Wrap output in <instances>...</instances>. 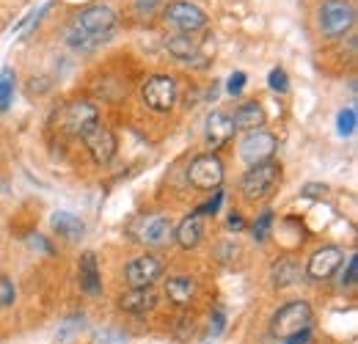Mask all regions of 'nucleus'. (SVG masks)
Masks as SVG:
<instances>
[{
  "label": "nucleus",
  "instance_id": "obj_1",
  "mask_svg": "<svg viewBox=\"0 0 358 344\" xmlns=\"http://www.w3.org/2000/svg\"><path fill=\"white\" fill-rule=\"evenodd\" d=\"M309 325H312V306L306 301L287 303L273 317V334L281 339H289L301 331H309Z\"/></svg>",
  "mask_w": 358,
  "mask_h": 344
},
{
  "label": "nucleus",
  "instance_id": "obj_2",
  "mask_svg": "<svg viewBox=\"0 0 358 344\" xmlns=\"http://www.w3.org/2000/svg\"><path fill=\"white\" fill-rule=\"evenodd\" d=\"M281 182V166L278 163H259V166H251V171H245L240 187H243V196L248 201H257V199H265L273 193V187Z\"/></svg>",
  "mask_w": 358,
  "mask_h": 344
},
{
  "label": "nucleus",
  "instance_id": "obj_3",
  "mask_svg": "<svg viewBox=\"0 0 358 344\" xmlns=\"http://www.w3.org/2000/svg\"><path fill=\"white\" fill-rule=\"evenodd\" d=\"M356 22V8L345 0H325L320 8V28L325 36L336 39L342 34H348Z\"/></svg>",
  "mask_w": 358,
  "mask_h": 344
},
{
  "label": "nucleus",
  "instance_id": "obj_4",
  "mask_svg": "<svg viewBox=\"0 0 358 344\" xmlns=\"http://www.w3.org/2000/svg\"><path fill=\"white\" fill-rule=\"evenodd\" d=\"M187 179L193 187L199 190H218L224 182V163L218 155H199L190 169H187Z\"/></svg>",
  "mask_w": 358,
  "mask_h": 344
},
{
  "label": "nucleus",
  "instance_id": "obj_5",
  "mask_svg": "<svg viewBox=\"0 0 358 344\" xmlns=\"http://www.w3.org/2000/svg\"><path fill=\"white\" fill-rule=\"evenodd\" d=\"M80 138H83L86 149L91 152L94 163H99V166H108V163L113 160V155H116V135H113L110 129L105 127V124L94 122L91 127H86L83 132H80Z\"/></svg>",
  "mask_w": 358,
  "mask_h": 344
},
{
  "label": "nucleus",
  "instance_id": "obj_6",
  "mask_svg": "<svg viewBox=\"0 0 358 344\" xmlns=\"http://www.w3.org/2000/svg\"><path fill=\"white\" fill-rule=\"evenodd\" d=\"M275 149H278L275 135H270V132H265V129H251V132L240 141V157H243L248 166L268 163Z\"/></svg>",
  "mask_w": 358,
  "mask_h": 344
},
{
  "label": "nucleus",
  "instance_id": "obj_7",
  "mask_svg": "<svg viewBox=\"0 0 358 344\" xmlns=\"http://www.w3.org/2000/svg\"><path fill=\"white\" fill-rule=\"evenodd\" d=\"M113 25H116V11L108 8V6H89V8H83V11L78 14V20H75V28H78V31H83V34H89V36H96V39H102V42H105V36L110 34Z\"/></svg>",
  "mask_w": 358,
  "mask_h": 344
},
{
  "label": "nucleus",
  "instance_id": "obj_8",
  "mask_svg": "<svg viewBox=\"0 0 358 344\" xmlns=\"http://www.w3.org/2000/svg\"><path fill=\"white\" fill-rule=\"evenodd\" d=\"M174 99H177V83L174 78L169 75H155L143 83V102L157 110V113H166L174 108Z\"/></svg>",
  "mask_w": 358,
  "mask_h": 344
},
{
  "label": "nucleus",
  "instance_id": "obj_9",
  "mask_svg": "<svg viewBox=\"0 0 358 344\" xmlns=\"http://www.w3.org/2000/svg\"><path fill=\"white\" fill-rule=\"evenodd\" d=\"M163 17H166L169 25H174V28L182 31V34H193V31H201V28L207 25V14H204L199 6L185 3V0L169 3V8H166Z\"/></svg>",
  "mask_w": 358,
  "mask_h": 344
},
{
  "label": "nucleus",
  "instance_id": "obj_10",
  "mask_svg": "<svg viewBox=\"0 0 358 344\" xmlns=\"http://www.w3.org/2000/svg\"><path fill=\"white\" fill-rule=\"evenodd\" d=\"M124 275H127V281H130L133 289H143V287H152V284L163 275V264H160L157 257H149V254H146V257L133 259V261L127 264Z\"/></svg>",
  "mask_w": 358,
  "mask_h": 344
},
{
  "label": "nucleus",
  "instance_id": "obj_11",
  "mask_svg": "<svg viewBox=\"0 0 358 344\" xmlns=\"http://www.w3.org/2000/svg\"><path fill=\"white\" fill-rule=\"evenodd\" d=\"M174 226H171V217L166 215H146L138 220V240L146 243V245H163L169 237H171Z\"/></svg>",
  "mask_w": 358,
  "mask_h": 344
},
{
  "label": "nucleus",
  "instance_id": "obj_12",
  "mask_svg": "<svg viewBox=\"0 0 358 344\" xmlns=\"http://www.w3.org/2000/svg\"><path fill=\"white\" fill-rule=\"evenodd\" d=\"M94 122H99V113H96V108L91 105V102H72L66 110H64V124L69 132H83L86 127H91Z\"/></svg>",
  "mask_w": 358,
  "mask_h": 344
},
{
  "label": "nucleus",
  "instance_id": "obj_13",
  "mask_svg": "<svg viewBox=\"0 0 358 344\" xmlns=\"http://www.w3.org/2000/svg\"><path fill=\"white\" fill-rule=\"evenodd\" d=\"M166 47H169V52H171L174 58H179L182 64H199V66H204V64H207V55L199 50L196 39H190V34L171 36V39L166 42Z\"/></svg>",
  "mask_w": 358,
  "mask_h": 344
},
{
  "label": "nucleus",
  "instance_id": "obj_14",
  "mask_svg": "<svg viewBox=\"0 0 358 344\" xmlns=\"http://www.w3.org/2000/svg\"><path fill=\"white\" fill-rule=\"evenodd\" d=\"M339 264H342V251L334 248V245H328V248L314 251L312 259H309L306 273H309L312 278H328V275H334V270H336Z\"/></svg>",
  "mask_w": 358,
  "mask_h": 344
},
{
  "label": "nucleus",
  "instance_id": "obj_15",
  "mask_svg": "<svg viewBox=\"0 0 358 344\" xmlns=\"http://www.w3.org/2000/svg\"><path fill=\"white\" fill-rule=\"evenodd\" d=\"M78 278H80V289L86 295H99L102 292V275H99V264H96V257L86 251L80 257V267H78Z\"/></svg>",
  "mask_w": 358,
  "mask_h": 344
},
{
  "label": "nucleus",
  "instance_id": "obj_16",
  "mask_svg": "<svg viewBox=\"0 0 358 344\" xmlns=\"http://www.w3.org/2000/svg\"><path fill=\"white\" fill-rule=\"evenodd\" d=\"M157 306V295L152 287H143V289H130L119 298V308L122 311H130V314H146Z\"/></svg>",
  "mask_w": 358,
  "mask_h": 344
},
{
  "label": "nucleus",
  "instance_id": "obj_17",
  "mask_svg": "<svg viewBox=\"0 0 358 344\" xmlns=\"http://www.w3.org/2000/svg\"><path fill=\"white\" fill-rule=\"evenodd\" d=\"M231 135H234L231 119L226 113H210V119H207V143H210V149H218V146L229 143Z\"/></svg>",
  "mask_w": 358,
  "mask_h": 344
},
{
  "label": "nucleus",
  "instance_id": "obj_18",
  "mask_svg": "<svg viewBox=\"0 0 358 344\" xmlns=\"http://www.w3.org/2000/svg\"><path fill=\"white\" fill-rule=\"evenodd\" d=\"M201 234H204V226H201V215H187L177 226V245L190 251L201 243Z\"/></svg>",
  "mask_w": 358,
  "mask_h": 344
},
{
  "label": "nucleus",
  "instance_id": "obj_19",
  "mask_svg": "<svg viewBox=\"0 0 358 344\" xmlns=\"http://www.w3.org/2000/svg\"><path fill=\"white\" fill-rule=\"evenodd\" d=\"M231 124L234 129H259L265 124V110H262V105L259 102H245V105H240L237 108V113H234V119H231Z\"/></svg>",
  "mask_w": 358,
  "mask_h": 344
},
{
  "label": "nucleus",
  "instance_id": "obj_20",
  "mask_svg": "<svg viewBox=\"0 0 358 344\" xmlns=\"http://www.w3.org/2000/svg\"><path fill=\"white\" fill-rule=\"evenodd\" d=\"M166 295L177 306H187L196 295V281L190 275H174V278L166 281Z\"/></svg>",
  "mask_w": 358,
  "mask_h": 344
},
{
  "label": "nucleus",
  "instance_id": "obj_21",
  "mask_svg": "<svg viewBox=\"0 0 358 344\" xmlns=\"http://www.w3.org/2000/svg\"><path fill=\"white\" fill-rule=\"evenodd\" d=\"M52 229H55L61 237H66V240H80L83 231H86L83 220L78 215H72V213H55V215H52Z\"/></svg>",
  "mask_w": 358,
  "mask_h": 344
},
{
  "label": "nucleus",
  "instance_id": "obj_22",
  "mask_svg": "<svg viewBox=\"0 0 358 344\" xmlns=\"http://www.w3.org/2000/svg\"><path fill=\"white\" fill-rule=\"evenodd\" d=\"M298 275H301V270L292 259H278V264L273 267V284L275 287H289L298 281Z\"/></svg>",
  "mask_w": 358,
  "mask_h": 344
},
{
  "label": "nucleus",
  "instance_id": "obj_23",
  "mask_svg": "<svg viewBox=\"0 0 358 344\" xmlns=\"http://www.w3.org/2000/svg\"><path fill=\"white\" fill-rule=\"evenodd\" d=\"M11 94H14V75H11V69H6V72L0 75V110L8 108Z\"/></svg>",
  "mask_w": 358,
  "mask_h": 344
},
{
  "label": "nucleus",
  "instance_id": "obj_24",
  "mask_svg": "<svg viewBox=\"0 0 358 344\" xmlns=\"http://www.w3.org/2000/svg\"><path fill=\"white\" fill-rule=\"evenodd\" d=\"M91 344H127V336H124V334H119V331L102 328V331H94Z\"/></svg>",
  "mask_w": 358,
  "mask_h": 344
},
{
  "label": "nucleus",
  "instance_id": "obj_25",
  "mask_svg": "<svg viewBox=\"0 0 358 344\" xmlns=\"http://www.w3.org/2000/svg\"><path fill=\"white\" fill-rule=\"evenodd\" d=\"M270 226H273V213L265 210V213L259 215V220L254 223V237H257L259 243H265V240L270 237Z\"/></svg>",
  "mask_w": 358,
  "mask_h": 344
},
{
  "label": "nucleus",
  "instance_id": "obj_26",
  "mask_svg": "<svg viewBox=\"0 0 358 344\" xmlns=\"http://www.w3.org/2000/svg\"><path fill=\"white\" fill-rule=\"evenodd\" d=\"M268 83L273 91H278V94H284L287 88H289V78H287V72L284 69H270V75H268Z\"/></svg>",
  "mask_w": 358,
  "mask_h": 344
},
{
  "label": "nucleus",
  "instance_id": "obj_27",
  "mask_svg": "<svg viewBox=\"0 0 358 344\" xmlns=\"http://www.w3.org/2000/svg\"><path fill=\"white\" fill-rule=\"evenodd\" d=\"M339 132L342 135H353L356 132V110L353 108H345L339 113Z\"/></svg>",
  "mask_w": 358,
  "mask_h": 344
},
{
  "label": "nucleus",
  "instance_id": "obj_28",
  "mask_svg": "<svg viewBox=\"0 0 358 344\" xmlns=\"http://www.w3.org/2000/svg\"><path fill=\"white\" fill-rule=\"evenodd\" d=\"M221 201H224V193H221V190H215V196H213V199H210L204 207H199L193 215H207V213H210V215H215V213L221 210Z\"/></svg>",
  "mask_w": 358,
  "mask_h": 344
},
{
  "label": "nucleus",
  "instance_id": "obj_29",
  "mask_svg": "<svg viewBox=\"0 0 358 344\" xmlns=\"http://www.w3.org/2000/svg\"><path fill=\"white\" fill-rule=\"evenodd\" d=\"M356 273H358V259L350 257L348 259V270L342 273V287H353L356 284Z\"/></svg>",
  "mask_w": 358,
  "mask_h": 344
},
{
  "label": "nucleus",
  "instance_id": "obj_30",
  "mask_svg": "<svg viewBox=\"0 0 358 344\" xmlns=\"http://www.w3.org/2000/svg\"><path fill=\"white\" fill-rule=\"evenodd\" d=\"M224 328H226L224 308H215V314H213V320H210V334H213V336H221Z\"/></svg>",
  "mask_w": 358,
  "mask_h": 344
},
{
  "label": "nucleus",
  "instance_id": "obj_31",
  "mask_svg": "<svg viewBox=\"0 0 358 344\" xmlns=\"http://www.w3.org/2000/svg\"><path fill=\"white\" fill-rule=\"evenodd\" d=\"M245 86V72H234L231 78H229V83H226V91L231 94V96H237L240 91Z\"/></svg>",
  "mask_w": 358,
  "mask_h": 344
},
{
  "label": "nucleus",
  "instance_id": "obj_32",
  "mask_svg": "<svg viewBox=\"0 0 358 344\" xmlns=\"http://www.w3.org/2000/svg\"><path fill=\"white\" fill-rule=\"evenodd\" d=\"M14 303V289H11V281L3 278L0 281V306H11Z\"/></svg>",
  "mask_w": 358,
  "mask_h": 344
},
{
  "label": "nucleus",
  "instance_id": "obj_33",
  "mask_svg": "<svg viewBox=\"0 0 358 344\" xmlns=\"http://www.w3.org/2000/svg\"><path fill=\"white\" fill-rule=\"evenodd\" d=\"M157 3H163V0H135V8L149 14V11H155V6H157Z\"/></svg>",
  "mask_w": 358,
  "mask_h": 344
},
{
  "label": "nucleus",
  "instance_id": "obj_34",
  "mask_svg": "<svg viewBox=\"0 0 358 344\" xmlns=\"http://www.w3.org/2000/svg\"><path fill=\"white\" fill-rule=\"evenodd\" d=\"M309 342V331H301V334H295V336H289L284 344H306Z\"/></svg>",
  "mask_w": 358,
  "mask_h": 344
},
{
  "label": "nucleus",
  "instance_id": "obj_35",
  "mask_svg": "<svg viewBox=\"0 0 358 344\" xmlns=\"http://www.w3.org/2000/svg\"><path fill=\"white\" fill-rule=\"evenodd\" d=\"M229 226H231V229H243L245 223H243V217L237 215V213H231V217H229Z\"/></svg>",
  "mask_w": 358,
  "mask_h": 344
},
{
  "label": "nucleus",
  "instance_id": "obj_36",
  "mask_svg": "<svg viewBox=\"0 0 358 344\" xmlns=\"http://www.w3.org/2000/svg\"><path fill=\"white\" fill-rule=\"evenodd\" d=\"M320 193H325V185L320 187V185H309L306 187V196H320Z\"/></svg>",
  "mask_w": 358,
  "mask_h": 344
}]
</instances>
